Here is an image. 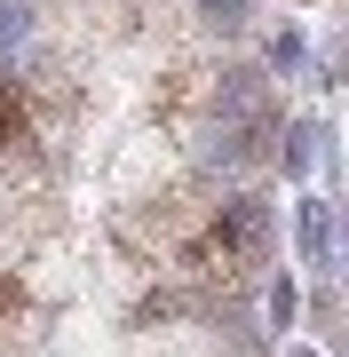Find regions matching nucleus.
Wrapping results in <instances>:
<instances>
[{
	"label": "nucleus",
	"mask_w": 349,
	"mask_h": 357,
	"mask_svg": "<svg viewBox=\"0 0 349 357\" xmlns=\"http://www.w3.org/2000/svg\"><path fill=\"white\" fill-rule=\"evenodd\" d=\"M294 222H302V262H310V270H334V215H325V199H302Z\"/></svg>",
	"instance_id": "f03ea898"
},
{
	"label": "nucleus",
	"mask_w": 349,
	"mask_h": 357,
	"mask_svg": "<svg viewBox=\"0 0 349 357\" xmlns=\"http://www.w3.org/2000/svg\"><path fill=\"white\" fill-rule=\"evenodd\" d=\"M270 64H278V72L302 64V32H278V40H270Z\"/></svg>",
	"instance_id": "39448f33"
},
{
	"label": "nucleus",
	"mask_w": 349,
	"mask_h": 357,
	"mask_svg": "<svg viewBox=\"0 0 349 357\" xmlns=\"http://www.w3.org/2000/svg\"><path fill=\"white\" fill-rule=\"evenodd\" d=\"M24 24H32V16H24V0H0V72L24 56Z\"/></svg>",
	"instance_id": "7ed1b4c3"
},
{
	"label": "nucleus",
	"mask_w": 349,
	"mask_h": 357,
	"mask_svg": "<svg viewBox=\"0 0 349 357\" xmlns=\"http://www.w3.org/2000/svg\"><path fill=\"white\" fill-rule=\"evenodd\" d=\"M199 8H207L222 32H231V24H246V0H199Z\"/></svg>",
	"instance_id": "0eeeda50"
},
{
	"label": "nucleus",
	"mask_w": 349,
	"mask_h": 357,
	"mask_svg": "<svg viewBox=\"0 0 349 357\" xmlns=\"http://www.w3.org/2000/svg\"><path fill=\"white\" fill-rule=\"evenodd\" d=\"M16 318H24V294H16L8 278H0V333H16Z\"/></svg>",
	"instance_id": "423d86ee"
},
{
	"label": "nucleus",
	"mask_w": 349,
	"mask_h": 357,
	"mask_svg": "<svg viewBox=\"0 0 349 357\" xmlns=\"http://www.w3.org/2000/svg\"><path fill=\"white\" fill-rule=\"evenodd\" d=\"M294 310H302V294H294V278H278V286H270V326L286 333V326H294Z\"/></svg>",
	"instance_id": "20e7f679"
},
{
	"label": "nucleus",
	"mask_w": 349,
	"mask_h": 357,
	"mask_svg": "<svg viewBox=\"0 0 349 357\" xmlns=\"http://www.w3.org/2000/svg\"><path fill=\"white\" fill-rule=\"evenodd\" d=\"M262 238H270V206H262L254 191L222 206V222H215V246H222V278H231V262H246V255H262Z\"/></svg>",
	"instance_id": "f257e3e1"
},
{
	"label": "nucleus",
	"mask_w": 349,
	"mask_h": 357,
	"mask_svg": "<svg viewBox=\"0 0 349 357\" xmlns=\"http://www.w3.org/2000/svg\"><path fill=\"white\" fill-rule=\"evenodd\" d=\"M8 128H16V88L0 79V143H8Z\"/></svg>",
	"instance_id": "6e6552de"
},
{
	"label": "nucleus",
	"mask_w": 349,
	"mask_h": 357,
	"mask_svg": "<svg viewBox=\"0 0 349 357\" xmlns=\"http://www.w3.org/2000/svg\"><path fill=\"white\" fill-rule=\"evenodd\" d=\"M294 357H318V349H294Z\"/></svg>",
	"instance_id": "1a4fd4ad"
}]
</instances>
